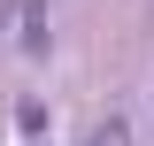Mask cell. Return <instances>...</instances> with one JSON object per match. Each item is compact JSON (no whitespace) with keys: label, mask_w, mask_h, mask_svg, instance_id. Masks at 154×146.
I'll use <instances>...</instances> for the list:
<instances>
[{"label":"cell","mask_w":154,"mask_h":146,"mask_svg":"<svg viewBox=\"0 0 154 146\" xmlns=\"http://www.w3.org/2000/svg\"><path fill=\"white\" fill-rule=\"evenodd\" d=\"M85 146H131V123H116V115H108V123L85 131Z\"/></svg>","instance_id":"cell-1"}]
</instances>
